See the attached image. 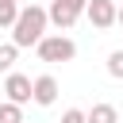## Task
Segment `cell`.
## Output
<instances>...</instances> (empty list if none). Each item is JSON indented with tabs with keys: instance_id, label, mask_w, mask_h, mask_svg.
Wrapping results in <instances>:
<instances>
[{
	"instance_id": "1",
	"label": "cell",
	"mask_w": 123,
	"mask_h": 123,
	"mask_svg": "<svg viewBox=\"0 0 123 123\" xmlns=\"http://www.w3.org/2000/svg\"><path fill=\"white\" fill-rule=\"evenodd\" d=\"M46 23H50V12L31 4V8H19V19L12 23V42L23 50V46H38V38L46 35Z\"/></svg>"
},
{
	"instance_id": "2",
	"label": "cell",
	"mask_w": 123,
	"mask_h": 123,
	"mask_svg": "<svg viewBox=\"0 0 123 123\" xmlns=\"http://www.w3.org/2000/svg\"><path fill=\"white\" fill-rule=\"evenodd\" d=\"M35 50H38L42 62H73L77 58V42L65 38V35H42Z\"/></svg>"
},
{
	"instance_id": "3",
	"label": "cell",
	"mask_w": 123,
	"mask_h": 123,
	"mask_svg": "<svg viewBox=\"0 0 123 123\" xmlns=\"http://www.w3.org/2000/svg\"><path fill=\"white\" fill-rule=\"evenodd\" d=\"M88 8V0H50V23L58 27V31H69L77 19H81V12Z\"/></svg>"
},
{
	"instance_id": "4",
	"label": "cell",
	"mask_w": 123,
	"mask_h": 123,
	"mask_svg": "<svg viewBox=\"0 0 123 123\" xmlns=\"http://www.w3.org/2000/svg\"><path fill=\"white\" fill-rule=\"evenodd\" d=\"M85 15H88V23H92L96 31H108L111 23H119V8H115L111 0H88Z\"/></svg>"
},
{
	"instance_id": "5",
	"label": "cell",
	"mask_w": 123,
	"mask_h": 123,
	"mask_svg": "<svg viewBox=\"0 0 123 123\" xmlns=\"http://www.w3.org/2000/svg\"><path fill=\"white\" fill-rule=\"evenodd\" d=\"M4 92H8V100H12V104H27V100H35V81H31V77H23V73H8Z\"/></svg>"
},
{
	"instance_id": "6",
	"label": "cell",
	"mask_w": 123,
	"mask_h": 123,
	"mask_svg": "<svg viewBox=\"0 0 123 123\" xmlns=\"http://www.w3.org/2000/svg\"><path fill=\"white\" fill-rule=\"evenodd\" d=\"M58 100V81L50 77V73H42V77H35V104H42V108H50Z\"/></svg>"
},
{
	"instance_id": "7",
	"label": "cell",
	"mask_w": 123,
	"mask_h": 123,
	"mask_svg": "<svg viewBox=\"0 0 123 123\" xmlns=\"http://www.w3.org/2000/svg\"><path fill=\"white\" fill-rule=\"evenodd\" d=\"M88 123H119V111H115L111 104H92V111H88Z\"/></svg>"
},
{
	"instance_id": "8",
	"label": "cell",
	"mask_w": 123,
	"mask_h": 123,
	"mask_svg": "<svg viewBox=\"0 0 123 123\" xmlns=\"http://www.w3.org/2000/svg\"><path fill=\"white\" fill-rule=\"evenodd\" d=\"M19 19V4L15 0H0V27H12Z\"/></svg>"
},
{
	"instance_id": "9",
	"label": "cell",
	"mask_w": 123,
	"mask_h": 123,
	"mask_svg": "<svg viewBox=\"0 0 123 123\" xmlns=\"http://www.w3.org/2000/svg\"><path fill=\"white\" fill-rule=\"evenodd\" d=\"M15 54H19L15 42H4V46H0V73H8V69L15 65Z\"/></svg>"
},
{
	"instance_id": "10",
	"label": "cell",
	"mask_w": 123,
	"mask_h": 123,
	"mask_svg": "<svg viewBox=\"0 0 123 123\" xmlns=\"http://www.w3.org/2000/svg\"><path fill=\"white\" fill-rule=\"evenodd\" d=\"M23 104H0V123H23V111H19Z\"/></svg>"
},
{
	"instance_id": "11",
	"label": "cell",
	"mask_w": 123,
	"mask_h": 123,
	"mask_svg": "<svg viewBox=\"0 0 123 123\" xmlns=\"http://www.w3.org/2000/svg\"><path fill=\"white\" fill-rule=\"evenodd\" d=\"M108 73H111L115 81H123V50H111V54H108Z\"/></svg>"
},
{
	"instance_id": "12",
	"label": "cell",
	"mask_w": 123,
	"mask_h": 123,
	"mask_svg": "<svg viewBox=\"0 0 123 123\" xmlns=\"http://www.w3.org/2000/svg\"><path fill=\"white\" fill-rule=\"evenodd\" d=\"M62 123H88V111H81V108H69V111L62 115Z\"/></svg>"
},
{
	"instance_id": "13",
	"label": "cell",
	"mask_w": 123,
	"mask_h": 123,
	"mask_svg": "<svg viewBox=\"0 0 123 123\" xmlns=\"http://www.w3.org/2000/svg\"><path fill=\"white\" fill-rule=\"evenodd\" d=\"M119 23H123V8H119Z\"/></svg>"
}]
</instances>
